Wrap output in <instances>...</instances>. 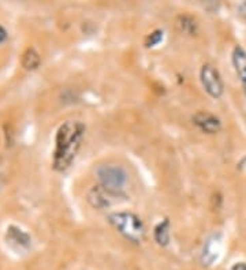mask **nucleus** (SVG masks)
<instances>
[{
    "label": "nucleus",
    "mask_w": 246,
    "mask_h": 270,
    "mask_svg": "<svg viewBox=\"0 0 246 270\" xmlns=\"http://www.w3.org/2000/svg\"><path fill=\"white\" fill-rule=\"evenodd\" d=\"M163 30H155V32H152L151 34L145 38V47L152 48L159 44L160 41L163 40Z\"/></svg>",
    "instance_id": "13"
},
{
    "label": "nucleus",
    "mask_w": 246,
    "mask_h": 270,
    "mask_svg": "<svg viewBox=\"0 0 246 270\" xmlns=\"http://www.w3.org/2000/svg\"><path fill=\"white\" fill-rule=\"evenodd\" d=\"M86 126L81 120H66L60 124L55 137L52 167L58 172L67 171L82 146Z\"/></svg>",
    "instance_id": "1"
},
{
    "label": "nucleus",
    "mask_w": 246,
    "mask_h": 270,
    "mask_svg": "<svg viewBox=\"0 0 246 270\" xmlns=\"http://www.w3.org/2000/svg\"><path fill=\"white\" fill-rule=\"evenodd\" d=\"M96 175L100 184L114 192H123L127 183V172L120 165L106 164L96 169Z\"/></svg>",
    "instance_id": "3"
},
{
    "label": "nucleus",
    "mask_w": 246,
    "mask_h": 270,
    "mask_svg": "<svg viewBox=\"0 0 246 270\" xmlns=\"http://www.w3.org/2000/svg\"><path fill=\"white\" fill-rule=\"evenodd\" d=\"M233 64H234L235 71L238 74L239 80L242 82L243 90L246 94V52L242 47H235L233 52Z\"/></svg>",
    "instance_id": "10"
},
{
    "label": "nucleus",
    "mask_w": 246,
    "mask_h": 270,
    "mask_svg": "<svg viewBox=\"0 0 246 270\" xmlns=\"http://www.w3.org/2000/svg\"><path fill=\"white\" fill-rule=\"evenodd\" d=\"M126 198L127 197L125 192H114V191L108 190L101 184L93 186L86 194V199L89 205L93 209H97V210H103V209L114 206L116 203L126 201Z\"/></svg>",
    "instance_id": "4"
},
{
    "label": "nucleus",
    "mask_w": 246,
    "mask_h": 270,
    "mask_svg": "<svg viewBox=\"0 0 246 270\" xmlns=\"http://www.w3.org/2000/svg\"><path fill=\"white\" fill-rule=\"evenodd\" d=\"M220 248H222V235L216 232L212 234L209 238L206 239L205 244L203 248V255H201V262L205 266H209L218 259L220 254Z\"/></svg>",
    "instance_id": "7"
},
{
    "label": "nucleus",
    "mask_w": 246,
    "mask_h": 270,
    "mask_svg": "<svg viewBox=\"0 0 246 270\" xmlns=\"http://www.w3.org/2000/svg\"><path fill=\"white\" fill-rule=\"evenodd\" d=\"M230 270H246V263H243V262L235 263L234 266L231 267Z\"/></svg>",
    "instance_id": "15"
},
{
    "label": "nucleus",
    "mask_w": 246,
    "mask_h": 270,
    "mask_svg": "<svg viewBox=\"0 0 246 270\" xmlns=\"http://www.w3.org/2000/svg\"><path fill=\"white\" fill-rule=\"evenodd\" d=\"M6 239L7 243H10L15 248H28L30 246V236L18 226H8Z\"/></svg>",
    "instance_id": "8"
},
{
    "label": "nucleus",
    "mask_w": 246,
    "mask_h": 270,
    "mask_svg": "<svg viewBox=\"0 0 246 270\" xmlns=\"http://www.w3.org/2000/svg\"><path fill=\"white\" fill-rule=\"evenodd\" d=\"M193 124H195L196 127L201 130L205 134H218L220 130H222V122L219 119L218 116H215L214 113H210V112L206 111H199L196 112L193 118Z\"/></svg>",
    "instance_id": "6"
},
{
    "label": "nucleus",
    "mask_w": 246,
    "mask_h": 270,
    "mask_svg": "<svg viewBox=\"0 0 246 270\" xmlns=\"http://www.w3.org/2000/svg\"><path fill=\"white\" fill-rule=\"evenodd\" d=\"M41 63V57L39 55V52L34 49V48H28L26 51L24 52V55H22V59H21V64H22V67L25 70H28V71H33V70H36Z\"/></svg>",
    "instance_id": "12"
},
{
    "label": "nucleus",
    "mask_w": 246,
    "mask_h": 270,
    "mask_svg": "<svg viewBox=\"0 0 246 270\" xmlns=\"http://www.w3.org/2000/svg\"><path fill=\"white\" fill-rule=\"evenodd\" d=\"M6 40H7V32H6V29L3 26H0V44Z\"/></svg>",
    "instance_id": "14"
},
{
    "label": "nucleus",
    "mask_w": 246,
    "mask_h": 270,
    "mask_svg": "<svg viewBox=\"0 0 246 270\" xmlns=\"http://www.w3.org/2000/svg\"><path fill=\"white\" fill-rule=\"evenodd\" d=\"M153 238H155L156 243L162 247H166L170 243V220L164 219L162 223L155 226Z\"/></svg>",
    "instance_id": "11"
},
{
    "label": "nucleus",
    "mask_w": 246,
    "mask_h": 270,
    "mask_svg": "<svg viewBox=\"0 0 246 270\" xmlns=\"http://www.w3.org/2000/svg\"><path fill=\"white\" fill-rule=\"evenodd\" d=\"M200 80L203 84V88L210 97L214 99H220L224 91V86H223L222 76L219 74V71L212 66V64L206 63L204 64L201 70H200Z\"/></svg>",
    "instance_id": "5"
},
{
    "label": "nucleus",
    "mask_w": 246,
    "mask_h": 270,
    "mask_svg": "<svg viewBox=\"0 0 246 270\" xmlns=\"http://www.w3.org/2000/svg\"><path fill=\"white\" fill-rule=\"evenodd\" d=\"M175 26L178 29L179 33L186 34V36H196L199 33V22L195 16L187 15V14H181L175 20Z\"/></svg>",
    "instance_id": "9"
},
{
    "label": "nucleus",
    "mask_w": 246,
    "mask_h": 270,
    "mask_svg": "<svg viewBox=\"0 0 246 270\" xmlns=\"http://www.w3.org/2000/svg\"><path fill=\"white\" fill-rule=\"evenodd\" d=\"M108 223L115 228L123 238L134 244H141L145 239V225L138 216L130 211H115L108 216Z\"/></svg>",
    "instance_id": "2"
}]
</instances>
